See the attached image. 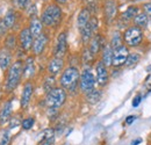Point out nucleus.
<instances>
[{
  "mask_svg": "<svg viewBox=\"0 0 151 145\" xmlns=\"http://www.w3.org/2000/svg\"><path fill=\"white\" fill-rule=\"evenodd\" d=\"M18 43H19V38L17 37L15 34H8L5 38V49L13 51L17 49Z\"/></svg>",
  "mask_w": 151,
  "mask_h": 145,
  "instance_id": "28",
  "label": "nucleus"
},
{
  "mask_svg": "<svg viewBox=\"0 0 151 145\" xmlns=\"http://www.w3.org/2000/svg\"><path fill=\"white\" fill-rule=\"evenodd\" d=\"M95 56L88 49V47H85L84 50H83V54H81V62L84 65H86V67H90L91 64L94 62Z\"/></svg>",
  "mask_w": 151,
  "mask_h": 145,
  "instance_id": "29",
  "label": "nucleus"
},
{
  "mask_svg": "<svg viewBox=\"0 0 151 145\" xmlns=\"http://www.w3.org/2000/svg\"><path fill=\"white\" fill-rule=\"evenodd\" d=\"M12 64V51L7 49L0 50V69L2 71H7Z\"/></svg>",
  "mask_w": 151,
  "mask_h": 145,
  "instance_id": "20",
  "label": "nucleus"
},
{
  "mask_svg": "<svg viewBox=\"0 0 151 145\" xmlns=\"http://www.w3.org/2000/svg\"><path fill=\"white\" fill-rule=\"evenodd\" d=\"M106 44H107V43L105 42V38H104V37L101 36L100 34H95L94 36H93V38H92V39L90 41V43H88V49H90V51L96 57V55L102 51V49H104V47H105Z\"/></svg>",
  "mask_w": 151,
  "mask_h": 145,
  "instance_id": "16",
  "label": "nucleus"
},
{
  "mask_svg": "<svg viewBox=\"0 0 151 145\" xmlns=\"http://www.w3.org/2000/svg\"><path fill=\"white\" fill-rule=\"evenodd\" d=\"M101 62L107 66V67H111L113 66V48L111 47L109 43H107L102 51H101Z\"/></svg>",
  "mask_w": 151,
  "mask_h": 145,
  "instance_id": "22",
  "label": "nucleus"
},
{
  "mask_svg": "<svg viewBox=\"0 0 151 145\" xmlns=\"http://www.w3.org/2000/svg\"><path fill=\"white\" fill-rule=\"evenodd\" d=\"M68 52V37L65 33H60L56 39V44L54 48V57L64 58Z\"/></svg>",
  "mask_w": 151,
  "mask_h": 145,
  "instance_id": "11",
  "label": "nucleus"
},
{
  "mask_svg": "<svg viewBox=\"0 0 151 145\" xmlns=\"http://www.w3.org/2000/svg\"><path fill=\"white\" fill-rule=\"evenodd\" d=\"M148 71H149V72H151V66H149V67H148Z\"/></svg>",
  "mask_w": 151,
  "mask_h": 145,
  "instance_id": "44",
  "label": "nucleus"
},
{
  "mask_svg": "<svg viewBox=\"0 0 151 145\" xmlns=\"http://www.w3.org/2000/svg\"><path fill=\"white\" fill-rule=\"evenodd\" d=\"M64 58H58V57H54L49 60L48 63V66H47V71L49 75H54L56 77L59 73H62L64 70Z\"/></svg>",
  "mask_w": 151,
  "mask_h": 145,
  "instance_id": "12",
  "label": "nucleus"
},
{
  "mask_svg": "<svg viewBox=\"0 0 151 145\" xmlns=\"http://www.w3.org/2000/svg\"><path fill=\"white\" fill-rule=\"evenodd\" d=\"M62 15H63V12L58 4L56 2L49 4L45 6V8L41 14V21L45 27H49V28L57 27L62 20Z\"/></svg>",
  "mask_w": 151,
  "mask_h": 145,
  "instance_id": "3",
  "label": "nucleus"
},
{
  "mask_svg": "<svg viewBox=\"0 0 151 145\" xmlns=\"http://www.w3.org/2000/svg\"><path fill=\"white\" fill-rule=\"evenodd\" d=\"M2 21H4L7 29H12L17 22V12L14 9H9L6 13V15L2 18Z\"/></svg>",
  "mask_w": 151,
  "mask_h": 145,
  "instance_id": "27",
  "label": "nucleus"
},
{
  "mask_svg": "<svg viewBox=\"0 0 151 145\" xmlns=\"http://www.w3.org/2000/svg\"><path fill=\"white\" fill-rule=\"evenodd\" d=\"M66 91L62 87H55L54 90L47 93L45 95V105L48 108H60L66 101Z\"/></svg>",
  "mask_w": 151,
  "mask_h": 145,
  "instance_id": "5",
  "label": "nucleus"
},
{
  "mask_svg": "<svg viewBox=\"0 0 151 145\" xmlns=\"http://www.w3.org/2000/svg\"><path fill=\"white\" fill-rule=\"evenodd\" d=\"M109 44H111V47L114 49H116V48H119V47H121V45H123L124 43H123V37H122V34L120 33V32H114L113 35H112V38H111V41H109Z\"/></svg>",
  "mask_w": 151,
  "mask_h": 145,
  "instance_id": "30",
  "label": "nucleus"
},
{
  "mask_svg": "<svg viewBox=\"0 0 151 145\" xmlns=\"http://www.w3.org/2000/svg\"><path fill=\"white\" fill-rule=\"evenodd\" d=\"M55 1H56V4H58V5H63V4L68 2V0H55Z\"/></svg>",
  "mask_w": 151,
  "mask_h": 145,
  "instance_id": "43",
  "label": "nucleus"
},
{
  "mask_svg": "<svg viewBox=\"0 0 151 145\" xmlns=\"http://www.w3.org/2000/svg\"><path fill=\"white\" fill-rule=\"evenodd\" d=\"M36 72L35 69V58L29 56L27 57V59L23 62V78L27 79V81L29 79H32Z\"/></svg>",
  "mask_w": 151,
  "mask_h": 145,
  "instance_id": "17",
  "label": "nucleus"
},
{
  "mask_svg": "<svg viewBox=\"0 0 151 145\" xmlns=\"http://www.w3.org/2000/svg\"><path fill=\"white\" fill-rule=\"evenodd\" d=\"M91 18H92V13L85 7L81 8L79 14H78V17H77V27H78V29L81 30L90 22Z\"/></svg>",
  "mask_w": 151,
  "mask_h": 145,
  "instance_id": "18",
  "label": "nucleus"
},
{
  "mask_svg": "<svg viewBox=\"0 0 151 145\" xmlns=\"http://www.w3.org/2000/svg\"><path fill=\"white\" fill-rule=\"evenodd\" d=\"M136 118H137V117H136L135 115H130V116H128V117L126 118V124L130 126V124H132V123L135 121V120H136Z\"/></svg>",
  "mask_w": 151,
  "mask_h": 145,
  "instance_id": "41",
  "label": "nucleus"
},
{
  "mask_svg": "<svg viewBox=\"0 0 151 145\" xmlns=\"http://www.w3.org/2000/svg\"><path fill=\"white\" fill-rule=\"evenodd\" d=\"M139 13H141L139 7H137V6H129V7L121 14L120 20H121L122 22H124V23H128V22L132 21L134 19L136 18V15L139 14Z\"/></svg>",
  "mask_w": 151,
  "mask_h": 145,
  "instance_id": "21",
  "label": "nucleus"
},
{
  "mask_svg": "<svg viewBox=\"0 0 151 145\" xmlns=\"http://www.w3.org/2000/svg\"><path fill=\"white\" fill-rule=\"evenodd\" d=\"M142 143V139L141 138H137V139H134L132 142V145H138Z\"/></svg>",
  "mask_w": 151,
  "mask_h": 145,
  "instance_id": "42",
  "label": "nucleus"
},
{
  "mask_svg": "<svg viewBox=\"0 0 151 145\" xmlns=\"http://www.w3.org/2000/svg\"><path fill=\"white\" fill-rule=\"evenodd\" d=\"M48 42H49V38L48 35L42 33L40 36H37L36 38H34V42H33V47H32V50H33V54L35 56H40L44 52L47 45H48Z\"/></svg>",
  "mask_w": 151,
  "mask_h": 145,
  "instance_id": "13",
  "label": "nucleus"
},
{
  "mask_svg": "<svg viewBox=\"0 0 151 145\" xmlns=\"http://www.w3.org/2000/svg\"><path fill=\"white\" fill-rule=\"evenodd\" d=\"M95 79H96V84L99 85V87H105L109 80L108 67L101 60H99L95 64Z\"/></svg>",
  "mask_w": 151,
  "mask_h": 145,
  "instance_id": "9",
  "label": "nucleus"
},
{
  "mask_svg": "<svg viewBox=\"0 0 151 145\" xmlns=\"http://www.w3.org/2000/svg\"><path fill=\"white\" fill-rule=\"evenodd\" d=\"M23 78V60H15L11 67L7 70L6 80H5V90L6 92H13L19 86L21 79Z\"/></svg>",
  "mask_w": 151,
  "mask_h": 145,
  "instance_id": "1",
  "label": "nucleus"
},
{
  "mask_svg": "<svg viewBox=\"0 0 151 145\" xmlns=\"http://www.w3.org/2000/svg\"><path fill=\"white\" fill-rule=\"evenodd\" d=\"M43 27H44V24L42 23L41 19L38 18L32 19L30 22H29V26H28V28H29V30H30V33H32L34 38H36L43 33Z\"/></svg>",
  "mask_w": 151,
  "mask_h": 145,
  "instance_id": "23",
  "label": "nucleus"
},
{
  "mask_svg": "<svg viewBox=\"0 0 151 145\" xmlns=\"http://www.w3.org/2000/svg\"><path fill=\"white\" fill-rule=\"evenodd\" d=\"M6 32H7V28H6V26H5L4 21H2V19H0V36H1L2 34H5Z\"/></svg>",
  "mask_w": 151,
  "mask_h": 145,
  "instance_id": "40",
  "label": "nucleus"
},
{
  "mask_svg": "<svg viewBox=\"0 0 151 145\" xmlns=\"http://www.w3.org/2000/svg\"><path fill=\"white\" fill-rule=\"evenodd\" d=\"M148 22H149V15L147 13H144V12H141L139 14H137L136 18L132 20L134 26H136V27H138L141 29L147 28Z\"/></svg>",
  "mask_w": 151,
  "mask_h": 145,
  "instance_id": "26",
  "label": "nucleus"
},
{
  "mask_svg": "<svg viewBox=\"0 0 151 145\" xmlns=\"http://www.w3.org/2000/svg\"><path fill=\"white\" fill-rule=\"evenodd\" d=\"M122 37H123L124 45H127L128 48H136L141 45V43L143 42L144 33H143V29L136 26H130L124 29Z\"/></svg>",
  "mask_w": 151,
  "mask_h": 145,
  "instance_id": "4",
  "label": "nucleus"
},
{
  "mask_svg": "<svg viewBox=\"0 0 151 145\" xmlns=\"http://www.w3.org/2000/svg\"><path fill=\"white\" fill-rule=\"evenodd\" d=\"M143 12L151 15V2H145L143 5Z\"/></svg>",
  "mask_w": 151,
  "mask_h": 145,
  "instance_id": "39",
  "label": "nucleus"
},
{
  "mask_svg": "<svg viewBox=\"0 0 151 145\" xmlns=\"http://www.w3.org/2000/svg\"><path fill=\"white\" fill-rule=\"evenodd\" d=\"M9 142H11V136H9L8 131H6V132L2 135L1 139H0V145H8Z\"/></svg>",
  "mask_w": 151,
  "mask_h": 145,
  "instance_id": "37",
  "label": "nucleus"
},
{
  "mask_svg": "<svg viewBox=\"0 0 151 145\" xmlns=\"http://www.w3.org/2000/svg\"><path fill=\"white\" fill-rule=\"evenodd\" d=\"M33 93H34V85L30 80H28L23 85V90H22V94H21V107L22 108H27L29 106Z\"/></svg>",
  "mask_w": 151,
  "mask_h": 145,
  "instance_id": "15",
  "label": "nucleus"
},
{
  "mask_svg": "<svg viewBox=\"0 0 151 145\" xmlns=\"http://www.w3.org/2000/svg\"><path fill=\"white\" fill-rule=\"evenodd\" d=\"M34 123H35V118H34V117H27V118H24V120L21 122V126H22V129H23V130H29V129L33 128Z\"/></svg>",
  "mask_w": 151,
  "mask_h": 145,
  "instance_id": "34",
  "label": "nucleus"
},
{
  "mask_svg": "<svg viewBox=\"0 0 151 145\" xmlns=\"http://www.w3.org/2000/svg\"><path fill=\"white\" fill-rule=\"evenodd\" d=\"M12 1H13V5L19 9H26L29 4V0H12Z\"/></svg>",
  "mask_w": 151,
  "mask_h": 145,
  "instance_id": "35",
  "label": "nucleus"
},
{
  "mask_svg": "<svg viewBox=\"0 0 151 145\" xmlns=\"http://www.w3.org/2000/svg\"><path fill=\"white\" fill-rule=\"evenodd\" d=\"M55 84H56L55 77H54V75H48V77L44 79V83H43V88H44L45 93H49L51 90H54V88L56 87Z\"/></svg>",
  "mask_w": 151,
  "mask_h": 145,
  "instance_id": "32",
  "label": "nucleus"
},
{
  "mask_svg": "<svg viewBox=\"0 0 151 145\" xmlns=\"http://www.w3.org/2000/svg\"><path fill=\"white\" fill-rule=\"evenodd\" d=\"M84 7L87 8L92 14L98 12V0H83Z\"/></svg>",
  "mask_w": 151,
  "mask_h": 145,
  "instance_id": "33",
  "label": "nucleus"
},
{
  "mask_svg": "<svg viewBox=\"0 0 151 145\" xmlns=\"http://www.w3.org/2000/svg\"><path fill=\"white\" fill-rule=\"evenodd\" d=\"M54 142H55V131H54V129L49 128L43 131L42 139L37 145H52Z\"/></svg>",
  "mask_w": 151,
  "mask_h": 145,
  "instance_id": "24",
  "label": "nucleus"
},
{
  "mask_svg": "<svg viewBox=\"0 0 151 145\" xmlns=\"http://www.w3.org/2000/svg\"><path fill=\"white\" fill-rule=\"evenodd\" d=\"M141 58L142 57H141V55L138 54V52H130L129 56H128V58H127V62H126L124 66H127V67H134V66H136L139 63Z\"/></svg>",
  "mask_w": 151,
  "mask_h": 145,
  "instance_id": "31",
  "label": "nucleus"
},
{
  "mask_svg": "<svg viewBox=\"0 0 151 145\" xmlns=\"http://www.w3.org/2000/svg\"><path fill=\"white\" fill-rule=\"evenodd\" d=\"M19 45L20 48L26 52V51H29L32 50V47H33V42H34V37L32 35L30 30L28 27L21 29L19 33Z\"/></svg>",
  "mask_w": 151,
  "mask_h": 145,
  "instance_id": "10",
  "label": "nucleus"
},
{
  "mask_svg": "<svg viewBox=\"0 0 151 145\" xmlns=\"http://www.w3.org/2000/svg\"><path fill=\"white\" fill-rule=\"evenodd\" d=\"M130 54L129 48L127 45H121L113 50V67L120 69L121 66H124L127 58Z\"/></svg>",
  "mask_w": 151,
  "mask_h": 145,
  "instance_id": "8",
  "label": "nucleus"
},
{
  "mask_svg": "<svg viewBox=\"0 0 151 145\" xmlns=\"http://www.w3.org/2000/svg\"><path fill=\"white\" fill-rule=\"evenodd\" d=\"M12 101L8 100L7 102L4 103V106L0 109V126L6 124L9 120H11V115H12Z\"/></svg>",
  "mask_w": 151,
  "mask_h": 145,
  "instance_id": "19",
  "label": "nucleus"
},
{
  "mask_svg": "<svg viewBox=\"0 0 151 145\" xmlns=\"http://www.w3.org/2000/svg\"><path fill=\"white\" fill-rule=\"evenodd\" d=\"M96 79H95L94 73L92 72L91 67H85L80 73V79H79V90L81 93L86 94L92 90H94Z\"/></svg>",
  "mask_w": 151,
  "mask_h": 145,
  "instance_id": "6",
  "label": "nucleus"
},
{
  "mask_svg": "<svg viewBox=\"0 0 151 145\" xmlns=\"http://www.w3.org/2000/svg\"><path fill=\"white\" fill-rule=\"evenodd\" d=\"M117 14V4L114 0H106L104 5V15L107 23H112Z\"/></svg>",
  "mask_w": 151,
  "mask_h": 145,
  "instance_id": "14",
  "label": "nucleus"
},
{
  "mask_svg": "<svg viewBox=\"0 0 151 145\" xmlns=\"http://www.w3.org/2000/svg\"><path fill=\"white\" fill-rule=\"evenodd\" d=\"M79 79H80V72L79 69L76 66H69L66 67L59 77V85L65 91L71 93L77 91L79 86Z\"/></svg>",
  "mask_w": 151,
  "mask_h": 145,
  "instance_id": "2",
  "label": "nucleus"
},
{
  "mask_svg": "<svg viewBox=\"0 0 151 145\" xmlns=\"http://www.w3.org/2000/svg\"><path fill=\"white\" fill-rule=\"evenodd\" d=\"M141 101H142V95L141 94H137L134 98V100H132V107H138V105L141 103Z\"/></svg>",
  "mask_w": 151,
  "mask_h": 145,
  "instance_id": "38",
  "label": "nucleus"
},
{
  "mask_svg": "<svg viewBox=\"0 0 151 145\" xmlns=\"http://www.w3.org/2000/svg\"><path fill=\"white\" fill-rule=\"evenodd\" d=\"M101 96H102L101 90L94 88V90H92L91 92H88V93L85 94V100L90 105H95V103H98L101 100Z\"/></svg>",
  "mask_w": 151,
  "mask_h": 145,
  "instance_id": "25",
  "label": "nucleus"
},
{
  "mask_svg": "<svg viewBox=\"0 0 151 145\" xmlns=\"http://www.w3.org/2000/svg\"><path fill=\"white\" fill-rule=\"evenodd\" d=\"M98 28H99V21L96 17H92L90 22L80 30V37H81V42L84 43V45H87L90 43V41L95 35Z\"/></svg>",
  "mask_w": 151,
  "mask_h": 145,
  "instance_id": "7",
  "label": "nucleus"
},
{
  "mask_svg": "<svg viewBox=\"0 0 151 145\" xmlns=\"http://www.w3.org/2000/svg\"><path fill=\"white\" fill-rule=\"evenodd\" d=\"M57 116H58V108H48L49 120H56Z\"/></svg>",
  "mask_w": 151,
  "mask_h": 145,
  "instance_id": "36",
  "label": "nucleus"
}]
</instances>
